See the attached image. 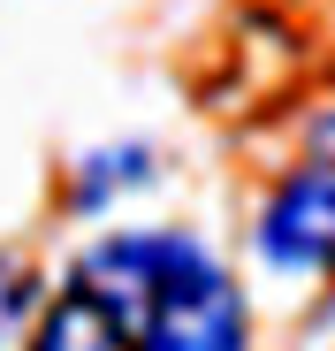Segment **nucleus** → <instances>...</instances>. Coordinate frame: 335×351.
<instances>
[{
	"label": "nucleus",
	"instance_id": "obj_1",
	"mask_svg": "<svg viewBox=\"0 0 335 351\" xmlns=\"http://www.w3.org/2000/svg\"><path fill=\"white\" fill-rule=\"evenodd\" d=\"M237 275L183 229H115L69 260L31 351H244Z\"/></svg>",
	"mask_w": 335,
	"mask_h": 351
},
{
	"label": "nucleus",
	"instance_id": "obj_3",
	"mask_svg": "<svg viewBox=\"0 0 335 351\" xmlns=\"http://www.w3.org/2000/svg\"><path fill=\"white\" fill-rule=\"evenodd\" d=\"M145 176V153H92L84 160V184H77V206H107L115 184H137Z\"/></svg>",
	"mask_w": 335,
	"mask_h": 351
},
{
	"label": "nucleus",
	"instance_id": "obj_2",
	"mask_svg": "<svg viewBox=\"0 0 335 351\" xmlns=\"http://www.w3.org/2000/svg\"><path fill=\"white\" fill-rule=\"evenodd\" d=\"M252 245L282 275H335V107L312 123L305 160L274 176V191L252 221Z\"/></svg>",
	"mask_w": 335,
	"mask_h": 351
}]
</instances>
